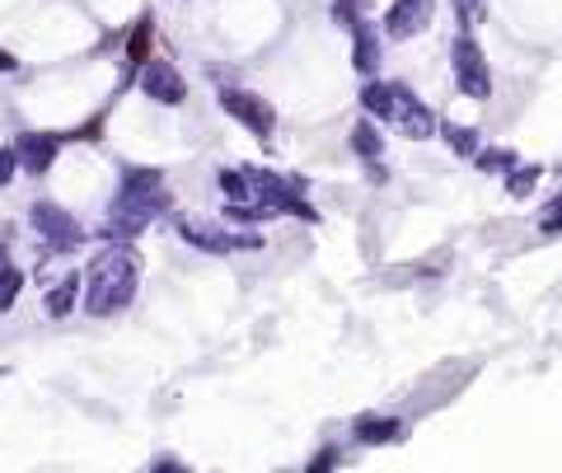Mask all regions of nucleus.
I'll return each instance as SVG.
<instances>
[{
  "label": "nucleus",
  "instance_id": "nucleus-1",
  "mask_svg": "<svg viewBox=\"0 0 562 473\" xmlns=\"http://www.w3.org/2000/svg\"><path fill=\"white\" fill-rule=\"evenodd\" d=\"M169 207H174V197H169L160 169H122V183L113 193V207H108L99 240H108V244L136 240V234H146L160 216H169Z\"/></svg>",
  "mask_w": 562,
  "mask_h": 473
},
{
  "label": "nucleus",
  "instance_id": "nucleus-2",
  "mask_svg": "<svg viewBox=\"0 0 562 473\" xmlns=\"http://www.w3.org/2000/svg\"><path fill=\"white\" fill-rule=\"evenodd\" d=\"M136 287H140V254L132 248V240L108 244L103 254H94L85 272V314L89 319L122 314L136 301Z\"/></svg>",
  "mask_w": 562,
  "mask_h": 473
},
{
  "label": "nucleus",
  "instance_id": "nucleus-3",
  "mask_svg": "<svg viewBox=\"0 0 562 473\" xmlns=\"http://www.w3.org/2000/svg\"><path fill=\"white\" fill-rule=\"evenodd\" d=\"M362 108L375 122H389V128H394L399 136H408V141H431L436 132H441V122H436L431 108L399 81L370 75V81L362 85Z\"/></svg>",
  "mask_w": 562,
  "mask_h": 473
},
{
  "label": "nucleus",
  "instance_id": "nucleus-4",
  "mask_svg": "<svg viewBox=\"0 0 562 473\" xmlns=\"http://www.w3.org/2000/svg\"><path fill=\"white\" fill-rule=\"evenodd\" d=\"M450 71H455L460 81V94L468 99H492V66H488V52L478 47L474 28H460L455 38H450Z\"/></svg>",
  "mask_w": 562,
  "mask_h": 473
},
{
  "label": "nucleus",
  "instance_id": "nucleus-5",
  "mask_svg": "<svg viewBox=\"0 0 562 473\" xmlns=\"http://www.w3.org/2000/svg\"><path fill=\"white\" fill-rule=\"evenodd\" d=\"M216 104L225 108V118H234L244 132H254L258 141H268L277 132V108L262 99V94L254 89H234V85H221V94H216Z\"/></svg>",
  "mask_w": 562,
  "mask_h": 473
},
{
  "label": "nucleus",
  "instance_id": "nucleus-6",
  "mask_svg": "<svg viewBox=\"0 0 562 473\" xmlns=\"http://www.w3.org/2000/svg\"><path fill=\"white\" fill-rule=\"evenodd\" d=\"M28 226L38 230V240L52 248V254H71V248L85 244L81 220H75L66 207H57V202H34V211H28Z\"/></svg>",
  "mask_w": 562,
  "mask_h": 473
},
{
  "label": "nucleus",
  "instance_id": "nucleus-7",
  "mask_svg": "<svg viewBox=\"0 0 562 473\" xmlns=\"http://www.w3.org/2000/svg\"><path fill=\"white\" fill-rule=\"evenodd\" d=\"M179 240L201 248V254H234V248H262V234H230L211 220H197V216H179L174 220Z\"/></svg>",
  "mask_w": 562,
  "mask_h": 473
},
{
  "label": "nucleus",
  "instance_id": "nucleus-8",
  "mask_svg": "<svg viewBox=\"0 0 562 473\" xmlns=\"http://www.w3.org/2000/svg\"><path fill=\"white\" fill-rule=\"evenodd\" d=\"M136 85H140V94H146V99L164 104V108H179V104L187 99V81L179 75L174 61H155V57H150L146 66H140Z\"/></svg>",
  "mask_w": 562,
  "mask_h": 473
},
{
  "label": "nucleus",
  "instance_id": "nucleus-9",
  "mask_svg": "<svg viewBox=\"0 0 562 473\" xmlns=\"http://www.w3.org/2000/svg\"><path fill=\"white\" fill-rule=\"evenodd\" d=\"M436 20V0H394L384 14V34L394 43H408L417 34H427Z\"/></svg>",
  "mask_w": 562,
  "mask_h": 473
},
{
  "label": "nucleus",
  "instance_id": "nucleus-10",
  "mask_svg": "<svg viewBox=\"0 0 562 473\" xmlns=\"http://www.w3.org/2000/svg\"><path fill=\"white\" fill-rule=\"evenodd\" d=\"M61 146H66V136L61 132H20V141H14V155H20V169L24 173H47L57 165Z\"/></svg>",
  "mask_w": 562,
  "mask_h": 473
},
{
  "label": "nucleus",
  "instance_id": "nucleus-11",
  "mask_svg": "<svg viewBox=\"0 0 562 473\" xmlns=\"http://www.w3.org/2000/svg\"><path fill=\"white\" fill-rule=\"evenodd\" d=\"M352 155L362 160L366 179L384 183V132H380V122H375V118H362L352 128Z\"/></svg>",
  "mask_w": 562,
  "mask_h": 473
},
{
  "label": "nucleus",
  "instance_id": "nucleus-12",
  "mask_svg": "<svg viewBox=\"0 0 562 473\" xmlns=\"http://www.w3.org/2000/svg\"><path fill=\"white\" fill-rule=\"evenodd\" d=\"M380 61H384V43H380V28H375L370 20H362L352 28V66L366 75H380Z\"/></svg>",
  "mask_w": 562,
  "mask_h": 473
},
{
  "label": "nucleus",
  "instance_id": "nucleus-13",
  "mask_svg": "<svg viewBox=\"0 0 562 473\" xmlns=\"http://www.w3.org/2000/svg\"><path fill=\"white\" fill-rule=\"evenodd\" d=\"M399 436H403V422L399 417H375V413H366V417L352 422V440H356V446H389V440H399Z\"/></svg>",
  "mask_w": 562,
  "mask_h": 473
},
{
  "label": "nucleus",
  "instance_id": "nucleus-14",
  "mask_svg": "<svg viewBox=\"0 0 562 473\" xmlns=\"http://www.w3.org/2000/svg\"><path fill=\"white\" fill-rule=\"evenodd\" d=\"M81 291H85V281L75 277V272H71V277H61L57 287L42 295V310H47V319H66V314H71L75 305H81Z\"/></svg>",
  "mask_w": 562,
  "mask_h": 473
},
{
  "label": "nucleus",
  "instance_id": "nucleus-15",
  "mask_svg": "<svg viewBox=\"0 0 562 473\" xmlns=\"http://www.w3.org/2000/svg\"><path fill=\"white\" fill-rule=\"evenodd\" d=\"M150 47H155V14H140L127 34V66L140 71L150 61Z\"/></svg>",
  "mask_w": 562,
  "mask_h": 473
},
{
  "label": "nucleus",
  "instance_id": "nucleus-16",
  "mask_svg": "<svg viewBox=\"0 0 562 473\" xmlns=\"http://www.w3.org/2000/svg\"><path fill=\"white\" fill-rule=\"evenodd\" d=\"M216 183H221L225 202H254V183H248V169H221V173H216Z\"/></svg>",
  "mask_w": 562,
  "mask_h": 473
},
{
  "label": "nucleus",
  "instance_id": "nucleus-17",
  "mask_svg": "<svg viewBox=\"0 0 562 473\" xmlns=\"http://www.w3.org/2000/svg\"><path fill=\"white\" fill-rule=\"evenodd\" d=\"M441 136H445V146L455 150L460 160H474V155H478V132H474V128H460V122H445Z\"/></svg>",
  "mask_w": 562,
  "mask_h": 473
},
{
  "label": "nucleus",
  "instance_id": "nucleus-18",
  "mask_svg": "<svg viewBox=\"0 0 562 473\" xmlns=\"http://www.w3.org/2000/svg\"><path fill=\"white\" fill-rule=\"evenodd\" d=\"M539 173H543L539 165H525V169L511 165V169H506V193H511V197H529V193L539 187Z\"/></svg>",
  "mask_w": 562,
  "mask_h": 473
},
{
  "label": "nucleus",
  "instance_id": "nucleus-19",
  "mask_svg": "<svg viewBox=\"0 0 562 473\" xmlns=\"http://www.w3.org/2000/svg\"><path fill=\"white\" fill-rule=\"evenodd\" d=\"M474 165H478L482 173H506L511 165H521V160H515V150L492 146V150H478V155H474Z\"/></svg>",
  "mask_w": 562,
  "mask_h": 473
},
{
  "label": "nucleus",
  "instance_id": "nucleus-20",
  "mask_svg": "<svg viewBox=\"0 0 562 473\" xmlns=\"http://www.w3.org/2000/svg\"><path fill=\"white\" fill-rule=\"evenodd\" d=\"M20 291H24V272H20V267H5V272H0V314L14 310Z\"/></svg>",
  "mask_w": 562,
  "mask_h": 473
},
{
  "label": "nucleus",
  "instance_id": "nucleus-21",
  "mask_svg": "<svg viewBox=\"0 0 562 473\" xmlns=\"http://www.w3.org/2000/svg\"><path fill=\"white\" fill-rule=\"evenodd\" d=\"M450 5H455V20L464 28H478L482 20H488V0H450Z\"/></svg>",
  "mask_w": 562,
  "mask_h": 473
},
{
  "label": "nucleus",
  "instance_id": "nucleus-22",
  "mask_svg": "<svg viewBox=\"0 0 562 473\" xmlns=\"http://www.w3.org/2000/svg\"><path fill=\"white\" fill-rule=\"evenodd\" d=\"M333 24H342V28L362 24V0H333Z\"/></svg>",
  "mask_w": 562,
  "mask_h": 473
},
{
  "label": "nucleus",
  "instance_id": "nucleus-23",
  "mask_svg": "<svg viewBox=\"0 0 562 473\" xmlns=\"http://www.w3.org/2000/svg\"><path fill=\"white\" fill-rule=\"evenodd\" d=\"M342 464V450L338 446H323L315 460H309V473H328V469H338Z\"/></svg>",
  "mask_w": 562,
  "mask_h": 473
},
{
  "label": "nucleus",
  "instance_id": "nucleus-24",
  "mask_svg": "<svg viewBox=\"0 0 562 473\" xmlns=\"http://www.w3.org/2000/svg\"><path fill=\"white\" fill-rule=\"evenodd\" d=\"M539 230H543V234H562V197L549 202V211L539 216Z\"/></svg>",
  "mask_w": 562,
  "mask_h": 473
},
{
  "label": "nucleus",
  "instance_id": "nucleus-25",
  "mask_svg": "<svg viewBox=\"0 0 562 473\" xmlns=\"http://www.w3.org/2000/svg\"><path fill=\"white\" fill-rule=\"evenodd\" d=\"M14 169H20V155H14V146H10V150H0V187L14 179Z\"/></svg>",
  "mask_w": 562,
  "mask_h": 473
},
{
  "label": "nucleus",
  "instance_id": "nucleus-26",
  "mask_svg": "<svg viewBox=\"0 0 562 473\" xmlns=\"http://www.w3.org/2000/svg\"><path fill=\"white\" fill-rule=\"evenodd\" d=\"M150 469H155V473H179V469H183V464H179V460H155V464H150Z\"/></svg>",
  "mask_w": 562,
  "mask_h": 473
},
{
  "label": "nucleus",
  "instance_id": "nucleus-27",
  "mask_svg": "<svg viewBox=\"0 0 562 473\" xmlns=\"http://www.w3.org/2000/svg\"><path fill=\"white\" fill-rule=\"evenodd\" d=\"M0 71H20V61H14V52H5V47H0Z\"/></svg>",
  "mask_w": 562,
  "mask_h": 473
},
{
  "label": "nucleus",
  "instance_id": "nucleus-28",
  "mask_svg": "<svg viewBox=\"0 0 562 473\" xmlns=\"http://www.w3.org/2000/svg\"><path fill=\"white\" fill-rule=\"evenodd\" d=\"M10 267V248H5V234H0V272Z\"/></svg>",
  "mask_w": 562,
  "mask_h": 473
}]
</instances>
